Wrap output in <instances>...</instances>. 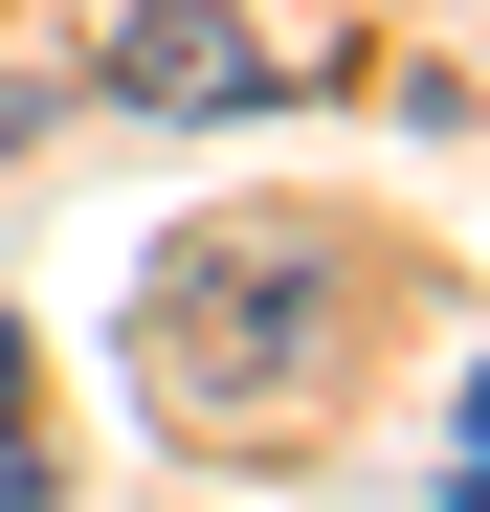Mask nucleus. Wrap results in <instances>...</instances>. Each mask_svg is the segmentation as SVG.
<instances>
[{
	"label": "nucleus",
	"instance_id": "1",
	"mask_svg": "<svg viewBox=\"0 0 490 512\" xmlns=\"http://www.w3.org/2000/svg\"><path fill=\"white\" fill-rule=\"evenodd\" d=\"M112 90L134 112H268V45H245L223 0H134V23H112Z\"/></svg>",
	"mask_w": 490,
	"mask_h": 512
},
{
	"label": "nucleus",
	"instance_id": "2",
	"mask_svg": "<svg viewBox=\"0 0 490 512\" xmlns=\"http://www.w3.org/2000/svg\"><path fill=\"white\" fill-rule=\"evenodd\" d=\"M45 490V446H23V334H0V512Z\"/></svg>",
	"mask_w": 490,
	"mask_h": 512
},
{
	"label": "nucleus",
	"instance_id": "3",
	"mask_svg": "<svg viewBox=\"0 0 490 512\" xmlns=\"http://www.w3.org/2000/svg\"><path fill=\"white\" fill-rule=\"evenodd\" d=\"M446 490H490V379H468V468H446Z\"/></svg>",
	"mask_w": 490,
	"mask_h": 512
}]
</instances>
